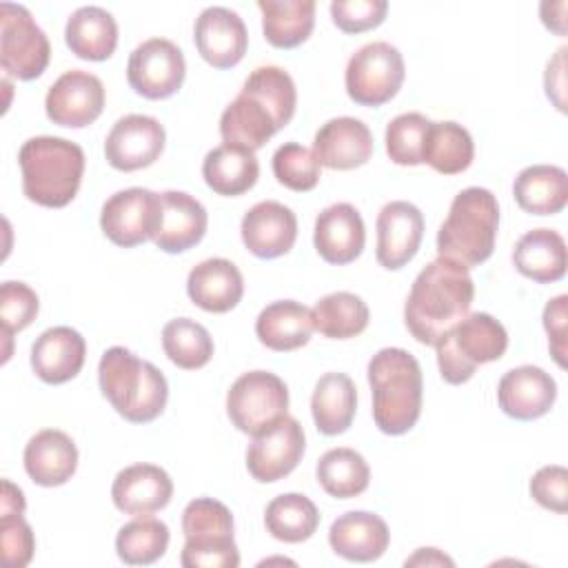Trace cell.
Wrapping results in <instances>:
<instances>
[{
    "instance_id": "33",
    "label": "cell",
    "mask_w": 568,
    "mask_h": 568,
    "mask_svg": "<svg viewBox=\"0 0 568 568\" xmlns=\"http://www.w3.org/2000/svg\"><path fill=\"white\" fill-rule=\"evenodd\" d=\"M513 195L532 215H555L568 204V175L555 164H532L517 173Z\"/></svg>"
},
{
    "instance_id": "48",
    "label": "cell",
    "mask_w": 568,
    "mask_h": 568,
    "mask_svg": "<svg viewBox=\"0 0 568 568\" xmlns=\"http://www.w3.org/2000/svg\"><path fill=\"white\" fill-rule=\"evenodd\" d=\"M566 304L568 295H557L544 308V328L548 333V346L555 362L566 366Z\"/></svg>"
},
{
    "instance_id": "27",
    "label": "cell",
    "mask_w": 568,
    "mask_h": 568,
    "mask_svg": "<svg viewBox=\"0 0 568 568\" xmlns=\"http://www.w3.org/2000/svg\"><path fill=\"white\" fill-rule=\"evenodd\" d=\"M75 468L78 448L64 430L44 428L24 446V470L38 486H62L73 477Z\"/></svg>"
},
{
    "instance_id": "39",
    "label": "cell",
    "mask_w": 568,
    "mask_h": 568,
    "mask_svg": "<svg viewBox=\"0 0 568 568\" xmlns=\"http://www.w3.org/2000/svg\"><path fill=\"white\" fill-rule=\"evenodd\" d=\"M475 144L466 126L457 122H430L424 162L442 175H455L473 164Z\"/></svg>"
},
{
    "instance_id": "26",
    "label": "cell",
    "mask_w": 568,
    "mask_h": 568,
    "mask_svg": "<svg viewBox=\"0 0 568 568\" xmlns=\"http://www.w3.org/2000/svg\"><path fill=\"white\" fill-rule=\"evenodd\" d=\"M87 357L84 337L71 326H53L40 333L31 346V368L47 384L73 379Z\"/></svg>"
},
{
    "instance_id": "31",
    "label": "cell",
    "mask_w": 568,
    "mask_h": 568,
    "mask_svg": "<svg viewBox=\"0 0 568 568\" xmlns=\"http://www.w3.org/2000/svg\"><path fill=\"white\" fill-rule=\"evenodd\" d=\"M311 308L295 300H280L264 306L255 320L257 339L277 353L295 351L308 344L313 333Z\"/></svg>"
},
{
    "instance_id": "49",
    "label": "cell",
    "mask_w": 568,
    "mask_h": 568,
    "mask_svg": "<svg viewBox=\"0 0 568 568\" xmlns=\"http://www.w3.org/2000/svg\"><path fill=\"white\" fill-rule=\"evenodd\" d=\"M564 58H566V47H561L552 60H548L546 64V75H544V87H546V95L555 102V106L559 111H566V102H564V89H566V82H564V75H566V64H564Z\"/></svg>"
},
{
    "instance_id": "4",
    "label": "cell",
    "mask_w": 568,
    "mask_h": 568,
    "mask_svg": "<svg viewBox=\"0 0 568 568\" xmlns=\"http://www.w3.org/2000/svg\"><path fill=\"white\" fill-rule=\"evenodd\" d=\"M22 193L47 209L67 206L84 175V151L64 138L36 135L18 151Z\"/></svg>"
},
{
    "instance_id": "32",
    "label": "cell",
    "mask_w": 568,
    "mask_h": 568,
    "mask_svg": "<svg viewBox=\"0 0 568 568\" xmlns=\"http://www.w3.org/2000/svg\"><path fill=\"white\" fill-rule=\"evenodd\" d=\"M64 42L78 58L102 62L111 58L118 47L115 18L102 7H80L67 20Z\"/></svg>"
},
{
    "instance_id": "3",
    "label": "cell",
    "mask_w": 568,
    "mask_h": 568,
    "mask_svg": "<svg viewBox=\"0 0 568 568\" xmlns=\"http://www.w3.org/2000/svg\"><path fill=\"white\" fill-rule=\"evenodd\" d=\"M373 422L386 435L408 433L422 413V366L406 348L388 346L368 362Z\"/></svg>"
},
{
    "instance_id": "23",
    "label": "cell",
    "mask_w": 568,
    "mask_h": 568,
    "mask_svg": "<svg viewBox=\"0 0 568 568\" xmlns=\"http://www.w3.org/2000/svg\"><path fill=\"white\" fill-rule=\"evenodd\" d=\"M206 224L209 215L200 200L184 191H164L153 244L164 253H184L204 237Z\"/></svg>"
},
{
    "instance_id": "14",
    "label": "cell",
    "mask_w": 568,
    "mask_h": 568,
    "mask_svg": "<svg viewBox=\"0 0 568 568\" xmlns=\"http://www.w3.org/2000/svg\"><path fill=\"white\" fill-rule=\"evenodd\" d=\"M304 450V428L295 417L286 415L271 428L253 435L246 448V468L255 481L273 484L297 468Z\"/></svg>"
},
{
    "instance_id": "1",
    "label": "cell",
    "mask_w": 568,
    "mask_h": 568,
    "mask_svg": "<svg viewBox=\"0 0 568 568\" xmlns=\"http://www.w3.org/2000/svg\"><path fill=\"white\" fill-rule=\"evenodd\" d=\"M295 104L297 91L288 71L275 64L257 67L222 111L220 135L226 144L257 151L293 120Z\"/></svg>"
},
{
    "instance_id": "20",
    "label": "cell",
    "mask_w": 568,
    "mask_h": 568,
    "mask_svg": "<svg viewBox=\"0 0 568 568\" xmlns=\"http://www.w3.org/2000/svg\"><path fill=\"white\" fill-rule=\"evenodd\" d=\"M557 399V384L539 366L524 364L501 375L497 384L499 408L519 422L544 417Z\"/></svg>"
},
{
    "instance_id": "37",
    "label": "cell",
    "mask_w": 568,
    "mask_h": 568,
    "mask_svg": "<svg viewBox=\"0 0 568 568\" xmlns=\"http://www.w3.org/2000/svg\"><path fill=\"white\" fill-rule=\"evenodd\" d=\"M264 526L277 541L300 544L315 535L320 526L317 506L302 493H284L268 501Z\"/></svg>"
},
{
    "instance_id": "43",
    "label": "cell",
    "mask_w": 568,
    "mask_h": 568,
    "mask_svg": "<svg viewBox=\"0 0 568 568\" xmlns=\"http://www.w3.org/2000/svg\"><path fill=\"white\" fill-rule=\"evenodd\" d=\"M273 175L275 180L297 193L311 191L320 182V162L313 149H306L297 142H286L273 153Z\"/></svg>"
},
{
    "instance_id": "35",
    "label": "cell",
    "mask_w": 568,
    "mask_h": 568,
    "mask_svg": "<svg viewBox=\"0 0 568 568\" xmlns=\"http://www.w3.org/2000/svg\"><path fill=\"white\" fill-rule=\"evenodd\" d=\"M315 0H257L266 42L277 49L306 42L315 27Z\"/></svg>"
},
{
    "instance_id": "34",
    "label": "cell",
    "mask_w": 568,
    "mask_h": 568,
    "mask_svg": "<svg viewBox=\"0 0 568 568\" xmlns=\"http://www.w3.org/2000/svg\"><path fill=\"white\" fill-rule=\"evenodd\" d=\"M357 410V388L344 373H324L311 397V413L322 435H342L351 428Z\"/></svg>"
},
{
    "instance_id": "19",
    "label": "cell",
    "mask_w": 568,
    "mask_h": 568,
    "mask_svg": "<svg viewBox=\"0 0 568 568\" xmlns=\"http://www.w3.org/2000/svg\"><path fill=\"white\" fill-rule=\"evenodd\" d=\"M244 246L260 260L286 255L297 240L295 213L275 200H264L251 206L240 224Z\"/></svg>"
},
{
    "instance_id": "22",
    "label": "cell",
    "mask_w": 568,
    "mask_h": 568,
    "mask_svg": "<svg viewBox=\"0 0 568 568\" xmlns=\"http://www.w3.org/2000/svg\"><path fill=\"white\" fill-rule=\"evenodd\" d=\"M317 162L333 171H351L366 164L373 155L371 129L351 115L324 122L313 140Z\"/></svg>"
},
{
    "instance_id": "50",
    "label": "cell",
    "mask_w": 568,
    "mask_h": 568,
    "mask_svg": "<svg viewBox=\"0 0 568 568\" xmlns=\"http://www.w3.org/2000/svg\"><path fill=\"white\" fill-rule=\"evenodd\" d=\"M9 513H24V495L18 486H13L9 479L2 481V497H0V515Z\"/></svg>"
},
{
    "instance_id": "25",
    "label": "cell",
    "mask_w": 568,
    "mask_h": 568,
    "mask_svg": "<svg viewBox=\"0 0 568 568\" xmlns=\"http://www.w3.org/2000/svg\"><path fill=\"white\" fill-rule=\"evenodd\" d=\"M390 541L386 521L368 510H348L339 515L328 528V544L335 555L368 564L377 561Z\"/></svg>"
},
{
    "instance_id": "44",
    "label": "cell",
    "mask_w": 568,
    "mask_h": 568,
    "mask_svg": "<svg viewBox=\"0 0 568 568\" xmlns=\"http://www.w3.org/2000/svg\"><path fill=\"white\" fill-rule=\"evenodd\" d=\"M40 302L36 291L24 282H4L0 286V324L9 342L13 333L24 331L38 315Z\"/></svg>"
},
{
    "instance_id": "17",
    "label": "cell",
    "mask_w": 568,
    "mask_h": 568,
    "mask_svg": "<svg viewBox=\"0 0 568 568\" xmlns=\"http://www.w3.org/2000/svg\"><path fill=\"white\" fill-rule=\"evenodd\" d=\"M377 251L375 257L379 266L397 271L406 266L419 251L424 237V215L422 211L406 202L395 200L382 206L377 213Z\"/></svg>"
},
{
    "instance_id": "28",
    "label": "cell",
    "mask_w": 568,
    "mask_h": 568,
    "mask_svg": "<svg viewBox=\"0 0 568 568\" xmlns=\"http://www.w3.org/2000/svg\"><path fill=\"white\" fill-rule=\"evenodd\" d=\"M186 293L202 311L229 313L244 295V277L231 260L211 257L191 268Z\"/></svg>"
},
{
    "instance_id": "21",
    "label": "cell",
    "mask_w": 568,
    "mask_h": 568,
    "mask_svg": "<svg viewBox=\"0 0 568 568\" xmlns=\"http://www.w3.org/2000/svg\"><path fill=\"white\" fill-rule=\"evenodd\" d=\"M313 244L320 257L328 264L342 266L355 262L366 244V229L359 211L348 202L326 206L315 217Z\"/></svg>"
},
{
    "instance_id": "10",
    "label": "cell",
    "mask_w": 568,
    "mask_h": 568,
    "mask_svg": "<svg viewBox=\"0 0 568 568\" xmlns=\"http://www.w3.org/2000/svg\"><path fill=\"white\" fill-rule=\"evenodd\" d=\"M406 75L404 58L390 42L377 40L357 49L344 73L346 93L355 104L382 106L397 95Z\"/></svg>"
},
{
    "instance_id": "9",
    "label": "cell",
    "mask_w": 568,
    "mask_h": 568,
    "mask_svg": "<svg viewBox=\"0 0 568 568\" xmlns=\"http://www.w3.org/2000/svg\"><path fill=\"white\" fill-rule=\"evenodd\" d=\"M288 410L286 384L268 371H248L240 375L226 393V415L231 424L246 435H257Z\"/></svg>"
},
{
    "instance_id": "41",
    "label": "cell",
    "mask_w": 568,
    "mask_h": 568,
    "mask_svg": "<svg viewBox=\"0 0 568 568\" xmlns=\"http://www.w3.org/2000/svg\"><path fill=\"white\" fill-rule=\"evenodd\" d=\"M169 526L160 519L135 517L124 524L115 537V552L129 566H149L158 561L169 548Z\"/></svg>"
},
{
    "instance_id": "38",
    "label": "cell",
    "mask_w": 568,
    "mask_h": 568,
    "mask_svg": "<svg viewBox=\"0 0 568 568\" xmlns=\"http://www.w3.org/2000/svg\"><path fill=\"white\" fill-rule=\"evenodd\" d=\"M317 481L326 495L335 499H351L362 495L371 481V468L366 459L346 446L326 450L315 468Z\"/></svg>"
},
{
    "instance_id": "6",
    "label": "cell",
    "mask_w": 568,
    "mask_h": 568,
    "mask_svg": "<svg viewBox=\"0 0 568 568\" xmlns=\"http://www.w3.org/2000/svg\"><path fill=\"white\" fill-rule=\"evenodd\" d=\"M497 229V197L484 186H468L450 202L448 215L437 231V253L466 268L479 266L493 255Z\"/></svg>"
},
{
    "instance_id": "5",
    "label": "cell",
    "mask_w": 568,
    "mask_h": 568,
    "mask_svg": "<svg viewBox=\"0 0 568 568\" xmlns=\"http://www.w3.org/2000/svg\"><path fill=\"white\" fill-rule=\"evenodd\" d=\"M98 382L115 413L133 424L160 417L169 399V384L160 368L135 357L124 346H111L102 353Z\"/></svg>"
},
{
    "instance_id": "24",
    "label": "cell",
    "mask_w": 568,
    "mask_h": 568,
    "mask_svg": "<svg viewBox=\"0 0 568 568\" xmlns=\"http://www.w3.org/2000/svg\"><path fill=\"white\" fill-rule=\"evenodd\" d=\"M173 497L169 473L155 464H133L122 468L111 486V499L124 515L146 517L162 510Z\"/></svg>"
},
{
    "instance_id": "2",
    "label": "cell",
    "mask_w": 568,
    "mask_h": 568,
    "mask_svg": "<svg viewBox=\"0 0 568 568\" xmlns=\"http://www.w3.org/2000/svg\"><path fill=\"white\" fill-rule=\"evenodd\" d=\"M475 284L466 266L437 257L415 277L404 304L408 333L426 346H435L470 311Z\"/></svg>"
},
{
    "instance_id": "42",
    "label": "cell",
    "mask_w": 568,
    "mask_h": 568,
    "mask_svg": "<svg viewBox=\"0 0 568 568\" xmlns=\"http://www.w3.org/2000/svg\"><path fill=\"white\" fill-rule=\"evenodd\" d=\"M430 120L417 111L399 113L386 126V153L399 166L424 164V149Z\"/></svg>"
},
{
    "instance_id": "15",
    "label": "cell",
    "mask_w": 568,
    "mask_h": 568,
    "mask_svg": "<svg viewBox=\"0 0 568 568\" xmlns=\"http://www.w3.org/2000/svg\"><path fill=\"white\" fill-rule=\"evenodd\" d=\"M104 109V84L98 75L71 69L64 71L47 91L44 111L58 126L82 129L100 118Z\"/></svg>"
},
{
    "instance_id": "51",
    "label": "cell",
    "mask_w": 568,
    "mask_h": 568,
    "mask_svg": "<svg viewBox=\"0 0 568 568\" xmlns=\"http://www.w3.org/2000/svg\"><path fill=\"white\" fill-rule=\"evenodd\" d=\"M406 566H455V561L437 548H419L410 559H406Z\"/></svg>"
},
{
    "instance_id": "18",
    "label": "cell",
    "mask_w": 568,
    "mask_h": 568,
    "mask_svg": "<svg viewBox=\"0 0 568 568\" xmlns=\"http://www.w3.org/2000/svg\"><path fill=\"white\" fill-rule=\"evenodd\" d=\"M197 53L215 69L235 67L248 47L244 20L226 7H206L193 27Z\"/></svg>"
},
{
    "instance_id": "40",
    "label": "cell",
    "mask_w": 568,
    "mask_h": 568,
    "mask_svg": "<svg viewBox=\"0 0 568 568\" xmlns=\"http://www.w3.org/2000/svg\"><path fill=\"white\" fill-rule=\"evenodd\" d=\"M162 348L164 355L184 371L202 368L213 357V339L209 331L191 317H175L164 324Z\"/></svg>"
},
{
    "instance_id": "29",
    "label": "cell",
    "mask_w": 568,
    "mask_h": 568,
    "mask_svg": "<svg viewBox=\"0 0 568 568\" xmlns=\"http://www.w3.org/2000/svg\"><path fill=\"white\" fill-rule=\"evenodd\" d=\"M513 264L532 282H557L566 275L568 266L566 242L552 229H532L517 240L513 248Z\"/></svg>"
},
{
    "instance_id": "11",
    "label": "cell",
    "mask_w": 568,
    "mask_h": 568,
    "mask_svg": "<svg viewBox=\"0 0 568 568\" xmlns=\"http://www.w3.org/2000/svg\"><path fill=\"white\" fill-rule=\"evenodd\" d=\"M51 58L47 33L22 4H0V64L18 80H36Z\"/></svg>"
},
{
    "instance_id": "36",
    "label": "cell",
    "mask_w": 568,
    "mask_h": 568,
    "mask_svg": "<svg viewBox=\"0 0 568 568\" xmlns=\"http://www.w3.org/2000/svg\"><path fill=\"white\" fill-rule=\"evenodd\" d=\"M313 328L331 339H351L366 331L368 326V306L366 302L348 291H337L324 295L311 308Z\"/></svg>"
},
{
    "instance_id": "13",
    "label": "cell",
    "mask_w": 568,
    "mask_h": 568,
    "mask_svg": "<svg viewBox=\"0 0 568 568\" xmlns=\"http://www.w3.org/2000/svg\"><path fill=\"white\" fill-rule=\"evenodd\" d=\"M160 220V193L131 186L113 193L100 213V229L115 246H138L153 240Z\"/></svg>"
},
{
    "instance_id": "16",
    "label": "cell",
    "mask_w": 568,
    "mask_h": 568,
    "mask_svg": "<svg viewBox=\"0 0 568 568\" xmlns=\"http://www.w3.org/2000/svg\"><path fill=\"white\" fill-rule=\"evenodd\" d=\"M164 142V126L155 118L129 113L111 126L104 140V155L113 169L129 173L151 166L162 155Z\"/></svg>"
},
{
    "instance_id": "8",
    "label": "cell",
    "mask_w": 568,
    "mask_h": 568,
    "mask_svg": "<svg viewBox=\"0 0 568 568\" xmlns=\"http://www.w3.org/2000/svg\"><path fill=\"white\" fill-rule=\"evenodd\" d=\"M184 548L180 564L184 568H237L240 552L235 544V524L231 510L213 499L197 497L182 513Z\"/></svg>"
},
{
    "instance_id": "46",
    "label": "cell",
    "mask_w": 568,
    "mask_h": 568,
    "mask_svg": "<svg viewBox=\"0 0 568 568\" xmlns=\"http://www.w3.org/2000/svg\"><path fill=\"white\" fill-rule=\"evenodd\" d=\"M0 544H2L4 564L9 568H24L31 561L36 550V539L22 513L0 515Z\"/></svg>"
},
{
    "instance_id": "12",
    "label": "cell",
    "mask_w": 568,
    "mask_h": 568,
    "mask_svg": "<svg viewBox=\"0 0 568 568\" xmlns=\"http://www.w3.org/2000/svg\"><path fill=\"white\" fill-rule=\"evenodd\" d=\"M186 62L180 47L166 38H149L138 44L126 62L131 89L146 100H164L180 91Z\"/></svg>"
},
{
    "instance_id": "7",
    "label": "cell",
    "mask_w": 568,
    "mask_h": 568,
    "mask_svg": "<svg viewBox=\"0 0 568 568\" xmlns=\"http://www.w3.org/2000/svg\"><path fill=\"white\" fill-rule=\"evenodd\" d=\"M506 348L508 333L504 324L488 313H470L435 344L439 375L448 384H464L477 366L499 359Z\"/></svg>"
},
{
    "instance_id": "45",
    "label": "cell",
    "mask_w": 568,
    "mask_h": 568,
    "mask_svg": "<svg viewBox=\"0 0 568 568\" xmlns=\"http://www.w3.org/2000/svg\"><path fill=\"white\" fill-rule=\"evenodd\" d=\"M386 0H333L331 18L344 33H362L379 27L386 18Z\"/></svg>"
},
{
    "instance_id": "47",
    "label": "cell",
    "mask_w": 568,
    "mask_h": 568,
    "mask_svg": "<svg viewBox=\"0 0 568 568\" xmlns=\"http://www.w3.org/2000/svg\"><path fill=\"white\" fill-rule=\"evenodd\" d=\"M530 495L541 508L564 515L568 510V470L557 464L541 466L530 479Z\"/></svg>"
},
{
    "instance_id": "30",
    "label": "cell",
    "mask_w": 568,
    "mask_h": 568,
    "mask_svg": "<svg viewBox=\"0 0 568 568\" xmlns=\"http://www.w3.org/2000/svg\"><path fill=\"white\" fill-rule=\"evenodd\" d=\"M202 178L213 193L235 197L255 186L260 162L255 151L224 142L204 155Z\"/></svg>"
}]
</instances>
